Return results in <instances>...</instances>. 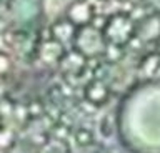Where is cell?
Returning a JSON list of instances; mask_svg holds the SVG:
<instances>
[{
  "label": "cell",
  "instance_id": "obj_1",
  "mask_svg": "<svg viewBox=\"0 0 160 153\" xmlns=\"http://www.w3.org/2000/svg\"><path fill=\"white\" fill-rule=\"evenodd\" d=\"M160 38V15L133 0H72L48 25L42 55L83 90L102 70Z\"/></svg>",
  "mask_w": 160,
  "mask_h": 153
},
{
  "label": "cell",
  "instance_id": "obj_2",
  "mask_svg": "<svg viewBox=\"0 0 160 153\" xmlns=\"http://www.w3.org/2000/svg\"><path fill=\"white\" fill-rule=\"evenodd\" d=\"M8 75L10 58L0 48V153H5L10 138L13 136V103L8 100Z\"/></svg>",
  "mask_w": 160,
  "mask_h": 153
}]
</instances>
